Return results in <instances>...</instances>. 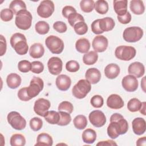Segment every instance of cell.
Returning <instances> with one entry per match:
<instances>
[{
  "label": "cell",
  "instance_id": "cell-44",
  "mask_svg": "<svg viewBox=\"0 0 146 146\" xmlns=\"http://www.w3.org/2000/svg\"><path fill=\"white\" fill-rule=\"evenodd\" d=\"M18 68L22 72H28L31 71V63L27 60H21L18 64Z\"/></svg>",
  "mask_w": 146,
  "mask_h": 146
},
{
  "label": "cell",
  "instance_id": "cell-18",
  "mask_svg": "<svg viewBox=\"0 0 146 146\" xmlns=\"http://www.w3.org/2000/svg\"><path fill=\"white\" fill-rule=\"evenodd\" d=\"M55 84L59 90L65 91L68 90L70 87L71 84V80L68 76L61 74L58 75L56 78Z\"/></svg>",
  "mask_w": 146,
  "mask_h": 146
},
{
  "label": "cell",
  "instance_id": "cell-29",
  "mask_svg": "<svg viewBox=\"0 0 146 146\" xmlns=\"http://www.w3.org/2000/svg\"><path fill=\"white\" fill-rule=\"evenodd\" d=\"M96 139V133L91 128L85 129L82 133V140L87 144H93Z\"/></svg>",
  "mask_w": 146,
  "mask_h": 146
},
{
  "label": "cell",
  "instance_id": "cell-32",
  "mask_svg": "<svg viewBox=\"0 0 146 146\" xmlns=\"http://www.w3.org/2000/svg\"><path fill=\"white\" fill-rule=\"evenodd\" d=\"M45 120L51 124H58L60 120L59 112L55 111H48L44 116Z\"/></svg>",
  "mask_w": 146,
  "mask_h": 146
},
{
  "label": "cell",
  "instance_id": "cell-6",
  "mask_svg": "<svg viewBox=\"0 0 146 146\" xmlns=\"http://www.w3.org/2000/svg\"><path fill=\"white\" fill-rule=\"evenodd\" d=\"M136 49L132 46H119L115 51V56L121 60L129 61L132 59L136 55Z\"/></svg>",
  "mask_w": 146,
  "mask_h": 146
},
{
  "label": "cell",
  "instance_id": "cell-3",
  "mask_svg": "<svg viewBox=\"0 0 146 146\" xmlns=\"http://www.w3.org/2000/svg\"><path fill=\"white\" fill-rule=\"evenodd\" d=\"M33 17L30 12L27 10L20 11L17 15L15 23L17 27L23 30H27L31 26Z\"/></svg>",
  "mask_w": 146,
  "mask_h": 146
},
{
  "label": "cell",
  "instance_id": "cell-56",
  "mask_svg": "<svg viewBox=\"0 0 146 146\" xmlns=\"http://www.w3.org/2000/svg\"><path fill=\"white\" fill-rule=\"evenodd\" d=\"M136 145L140 146V145H146V137L145 136L140 137L136 141Z\"/></svg>",
  "mask_w": 146,
  "mask_h": 146
},
{
  "label": "cell",
  "instance_id": "cell-19",
  "mask_svg": "<svg viewBox=\"0 0 146 146\" xmlns=\"http://www.w3.org/2000/svg\"><path fill=\"white\" fill-rule=\"evenodd\" d=\"M132 126L134 133L137 135H141L145 132L146 123L142 117L135 118L132 122Z\"/></svg>",
  "mask_w": 146,
  "mask_h": 146
},
{
  "label": "cell",
  "instance_id": "cell-2",
  "mask_svg": "<svg viewBox=\"0 0 146 146\" xmlns=\"http://www.w3.org/2000/svg\"><path fill=\"white\" fill-rule=\"evenodd\" d=\"M10 43L12 48L18 55H23L27 54L29 46L26 38L23 34L16 33L13 34L10 38Z\"/></svg>",
  "mask_w": 146,
  "mask_h": 146
},
{
  "label": "cell",
  "instance_id": "cell-37",
  "mask_svg": "<svg viewBox=\"0 0 146 146\" xmlns=\"http://www.w3.org/2000/svg\"><path fill=\"white\" fill-rule=\"evenodd\" d=\"M142 103L137 98L130 99L127 103L128 110L132 112H135L140 110Z\"/></svg>",
  "mask_w": 146,
  "mask_h": 146
},
{
  "label": "cell",
  "instance_id": "cell-12",
  "mask_svg": "<svg viewBox=\"0 0 146 146\" xmlns=\"http://www.w3.org/2000/svg\"><path fill=\"white\" fill-rule=\"evenodd\" d=\"M90 123L95 127L99 128L103 126L107 121L104 113L99 110L91 112L88 116Z\"/></svg>",
  "mask_w": 146,
  "mask_h": 146
},
{
  "label": "cell",
  "instance_id": "cell-52",
  "mask_svg": "<svg viewBox=\"0 0 146 146\" xmlns=\"http://www.w3.org/2000/svg\"><path fill=\"white\" fill-rule=\"evenodd\" d=\"M117 20L121 24H127L131 21V15L129 12L127 11L125 14L122 16H117Z\"/></svg>",
  "mask_w": 146,
  "mask_h": 146
},
{
  "label": "cell",
  "instance_id": "cell-46",
  "mask_svg": "<svg viewBox=\"0 0 146 146\" xmlns=\"http://www.w3.org/2000/svg\"><path fill=\"white\" fill-rule=\"evenodd\" d=\"M66 70L70 72H77L80 66L79 63L74 60H71L68 61L66 64Z\"/></svg>",
  "mask_w": 146,
  "mask_h": 146
},
{
  "label": "cell",
  "instance_id": "cell-21",
  "mask_svg": "<svg viewBox=\"0 0 146 146\" xmlns=\"http://www.w3.org/2000/svg\"><path fill=\"white\" fill-rule=\"evenodd\" d=\"M104 71L105 76L107 78L113 79L119 75L120 69L117 64L110 63L106 66Z\"/></svg>",
  "mask_w": 146,
  "mask_h": 146
},
{
  "label": "cell",
  "instance_id": "cell-22",
  "mask_svg": "<svg viewBox=\"0 0 146 146\" xmlns=\"http://www.w3.org/2000/svg\"><path fill=\"white\" fill-rule=\"evenodd\" d=\"M113 9L117 16H122L126 14L127 11V0H115L113 1Z\"/></svg>",
  "mask_w": 146,
  "mask_h": 146
},
{
  "label": "cell",
  "instance_id": "cell-47",
  "mask_svg": "<svg viewBox=\"0 0 146 146\" xmlns=\"http://www.w3.org/2000/svg\"><path fill=\"white\" fill-rule=\"evenodd\" d=\"M91 105L95 108H100L103 106L104 104V100L102 96L99 95H96L93 96L90 100Z\"/></svg>",
  "mask_w": 146,
  "mask_h": 146
},
{
  "label": "cell",
  "instance_id": "cell-16",
  "mask_svg": "<svg viewBox=\"0 0 146 146\" xmlns=\"http://www.w3.org/2000/svg\"><path fill=\"white\" fill-rule=\"evenodd\" d=\"M128 73L136 78H141L145 73V67L143 64L139 62H135L130 64L128 68Z\"/></svg>",
  "mask_w": 146,
  "mask_h": 146
},
{
  "label": "cell",
  "instance_id": "cell-28",
  "mask_svg": "<svg viewBox=\"0 0 146 146\" xmlns=\"http://www.w3.org/2000/svg\"><path fill=\"white\" fill-rule=\"evenodd\" d=\"M53 144L52 137L47 133H41L39 134L36 139L35 145H46L51 146Z\"/></svg>",
  "mask_w": 146,
  "mask_h": 146
},
{
  "label": "cell",
  "instance_id": "cell-10",
  "mask_svg": "<svg viewBox=\"0 0 146 146\" xmlns=\"http://www.w3.org/2000/svg\"><path fill=\"white\" fill-rule=\"evenodd\" d=\"M44 83L43 80L36 76H34L30 81V85L27 87V92L29 96L32 99L36 96L43 90Z\"/></svg>",
  "mask_w": 146,
  "mask_h": 146
},
{
  "label": "cell",
  "instance_id": "cell-11",
  "mask_svg": "<svg viewBox=\"0 0 146 146\" xmlns=\"http://www.w3.org/2000/svg\"><path fill=\"white\" fill-rule=\"evenodd\" d=\"M51 107L50 102L44 98L37 99L34 105V112L40 116L44 117Z\"/></svg>",
  "mask_w": 146,
  "mask_h": 146
},
{
  "label": "cell",
  "instance_id": "cell-1",
  "mask_svg": "<svg viewBox=\"0 0 146 146\" xmlns=\"http://www.w3.org/2000/svg\"><path fill=\"white\" fill-rule=\"evenodd\" d=\"M128 129L127 121L120 113H115L110 117V123L107 127V134L112 139L127 133Z\"/></svg>",
  "mask_w": 146,
  "mask_h": 146
},
{
  "label": "cell",
  "instance_id": "cell-20",
  "mask_svg": "<svg viewBox=\"0 0 146 146\" xmlns=\"http://www.w3.org/2000/svg\"><path fill=\"white\" fill-rule=\"evenodd\" d=\"M85 78L91 84H96L100 80L101 73L96 68H90L86 71Z\"/></svg>",
  "mask_w": 146,
  "mask_h": 146
},
{
  "label": "cell",
  "instance_id": "cell-45",
  "mask_svg": "<svg viewBox=\"0 0 146 146\" xmlns=\"http://www.w3.org/2000/svg\"><path fill=\"white\" fill-rule=\"evenodd\" d=\"M13 13L10 9H3L1 11V19L4 22L10 21L13 18Z\"/></svg>",
  "mask_w": 146,
  "mask_h": 146
},
{
  "label": "cell",
  "instance_id": "cell-25",
  "mask_svg": "<svg viewBox=\"0 0 146 146\" xmlns=\"http://www.w3.org/2000/svg\"><path fill=\"white\" fill-rule=\"evenodd\" d=\"M22 82L21 77L17 74L11 73L6 78V83L8 87L11 89H15L18 87Z\"/></svg>",
  "mask_w": 146,
  "mask_h": 146
},
{
  "label": "cell",
  "instance_id": "cell-35",
  "mask_svg": "<svg viewBox=\"0 0 146 146\" xmlns=\"http://www.w3.org/2000/svg\"><path fill=\"white\" fill-rule=\"evenodd\" d=\"M94 8L96 11L100 14H105L108 11V4L106 1L98 0L95 2Z\"/></svg>",
  "mask_w": 146,
  "mask_h": 146
},
{
  "label": "cell",
  "instance_id": "cell-27",
  "mask_svg": "<svg viewBox=\"0 0 146 146\" xmlns=\"http://www.w3.org/2000/svg\"><path fill=\"white\" fill-rule=\"evenodd\" d=\"M76 50L80 53H87L90 48V42L85 38L79 39L75 43Z\"/></svg>",
  "mask_w": 146,
  "mask_h": 146
},
{
  "label": "cell",
  "instance_id": "cell-7",
  "mask_svg": "<svg viewBox=\"0 0 146 146\" xmlns=\"http://www.w3.org/2000/svg\"><path fill=\"white\" fill-rule=\"evenodd\" d=\"M45 44L49 50L55 54H60L64 49V42L59 37L50 35L45 40Z\"/></svg>",
  "mask_w": 146,
  "mask_h": 146
},
{
  "label": "cell",
  "instance_id": "cell-57",
  "mask_svg": "<svg viewBox=\"0 0 146 146\" xmlns=\"http://www.w3.org/2000/svg\"><path fill=\"white\" fill-rule=\"evenodd\" d=\"M145 106H146V103L145 102H142V104H141V108L140 109V112L143 114V115H145Z\"/></svg>",
  "mask_w": 146,
  "mask_h": 146
},
{
  "label": "cell",
  "instance_id": "cell-9",
  "mask_svg": "<svg viewBox=\"0 0 146 146\" xmlns=\"http://www.w3.org/2000/svg\"><path fill=\"white\" fill-rule=\"evenodd\" d=\"M55 10L54 3L50 0L41 1L37 8L38 15L43 18H47L52 15Z\"/></svg>",
  "mask_w": 146,
  "mask_h": 146
},
{
  "label": "cell",
  "instance_id": "cell-33",
  "mask_svg": "<svg viewBox=\"0 0 146 146\" xmlns=\"http://www.w3.org/2000/svg\"><path fill=\"white\" fill-rule=\"evenodd\" d=\"M75 127L78 129H83L87 125V120L86 117L83 115H79L75 117L73 120Z\"/></svg>",
  "mask_w": 146,
  "mask_h": 146
},
{
  "label": "cell",
  "instance_id": "cell-40",
  "mask_svg": "<svg viewBox=\"0 0 146 146\" xmlns=\"http://www.w3.org/2000/svg\"><path fill=\"white\" fill-rule=\"evenodd\" d=\"M73 27L76 34L79 35H84L88 31V26L85 22H78Z\"/></svg>",
  "mask_w": 146,
  "mask_h": 146
},
{
  "label": "cell",
  "instance_id": "cell-41",
  "mask_svg": "<svg viewBox=\"0 0 146 146\" xmlns=\"http://www.w3.org/2000/svg\"><path fill=\"white\" fill-rule=\"evenodd\" d=\"M60 115V120L58 123V125L65 126L68 125L71 121V117L70 113L64 111H59Z\"/></svg>",
  "mask_w": 146,
  "mask_h": 146
},
{
  "label": "cell",
  "instance_id": "cell-34",
  "mask_svg": "<svg viewBox=\"0 0 146 146\" xmlns=\"http://www.w3.org/2000/svg\"><path fill=\"white\" fill-rule=\"evenodd\" d=\"M10 143L11 146H24L26 144V139L23 135L15 133L11 136Z\"/></svg>",
  "mask_w": 146,
  "mask_h": 146
},
{
  "label": "cell",
  "instance_id": "cell-54",
  "mask_svg": "<svg viewBox=\"0 0 146 146\" xmlns=\"http://www.w3.org/2000/svg\"><path fill=\"white\" fill-rule=\"evenodd\" d=\"M1 56H3L6 51L7 44H6V40L5 38L2 35H1Z\"/></svg>",
  "mask_w": 146,
  "mask_h": 146
},
{
  "label": "cell",
  "instance_id": "cell-51",
  "mask_svg": "<svg viewBox=\"0 0 146 146\" xmlns=\"http://www.w3.org/2000/svg\"><path fill=\"white\" fill-rule=\"evenodd\" d=\"M76 13V10L74 7H72L71 6H64L63 8L62 11L63 16L66 18H68L69 15H70L71 13Z\"/></svg>",
  "mask_w": 146,
  "mask_h": 146
},
{
  "label": "cell",
  "instance_id": "cell-15",
  "mask_svg": "<svg viewBox=\"0 0 146 146\" xmlns=\"http://www.w3.org/2000/svg\"><path fill=\"white\" fill-rule=\"evenodd\" d=\"M108 41L107 38L103 35L96 36L92 42V46L96 52H102L106 50L108 47Z\"/></svg>",
  "mask_w": 146,
  "mask_h": 146
},
{
  "label": "cell",
  "instance_id": "cell-39",
  "mask_svg": "<svg viewBox=\"0 0 146 146\" xmlns=\"http://www.w3.org/2000/svg\"><path fill=\"white\" fill-rule=\"evenodd\" d=\"M68 22L71 26L74 27V26L79 22H84V17L80 14L76 13H71L69 15L68 17Z\"/></svg>",
  "mask_w": 146,
  "mask_h": 146
},
{
  "label": "cell",
  "instance_id": "cell-49",
  "mask_svg": "<svg viewBox=\"0 0 146 146\" xmlns=\"http://www.w3.org/2000/svg\"><path fill=\"white\" fill-rule=\"evenodd\" d=\"M54 29L59 33H65L67 30L66 24L62 21H56L53 24Z\"/></svg>",
  "mask_w": 146,
  "mask_h": 146
},
{
  "label": "cell",
  "instance_id": "cell-30",
  "mask_svg": "<svg viewBox=\"0 0 146 146\" xmlns=\"http://www.w3.org/2000/svg\"><path fill=\"white\" fill-rule=\"evenodd\" d=\"M9 9L13 11L14 14L17 15L20 11L26 10V5L23 1L14 0L11 2Z\"/></svg>",
  "mask_w": 146,
  "mask_h": 146
},
{
  "label": "cell",
  "instance_id": "cell-8",
  "mask_svg": "<svg viewBox=\"0 0 146 146\" xmlns=\"http://www.w3.org/2000/svg\"><path fill=\"white\" fill-rule=\"evenodd\" d=\"M7 120L9 124L15 129L22 130L26 126V121L17 111H11L7 115Z\"/></svg>",
  "mask_w": 146,
  "mask_h": 146
},
{
  "label": "cell",
  "instance_id": "cell-14",
  "mask_svg": "<svg viewBox=\"0 0 146 146\" xmlns=\"http://www.w3.org/2000/svg\"><path fill=\"white\" fill-rule=\"evenodd\" d=\"M121 84L125 91L130 92L135 91L137 89L139 86L137 78L130 74L125 76L122 79Z\"/></svg>",
  "mask_w": 146,
  "mask_h": 146
},
{
  "label": "cell",
  "instance_id": "cell-13",
  "mask_svg": "<svg viewBox=\"0 0 146 146\" xmlns=\"http://www.w3.org/2000/svg\"><path fill=\"white\" fill-rule=\"evenodd\" d=\"M47 67L49 72L52 75H58L62 71V60L58 57H51L48 59L47 62Z\"/></svg>",
  "mask_w": 146,
  "mask_h": 146
},
{
  "label": "cell",
  "instance_id": "cell-53",
  "mask_svg": "<svg viewBox=\"0 0 146 146\" xmlns=\"http://www.w3.org/2000/svg\"><path fill=\"white\" fill-rule=\"evenodd\" d=\"M99 19H96L94 21L91 23L92 31L95 34H100L103 33V32H102L100 29V27L99 26Z\"/></svg>",
  "mask_w": 146,
  "mask_h": 146
},
{
  "label": "cell",
  "instance_id": "cell-36",
  "mask_svg": "<svg viewBox=\"0 0 146 146\" xmlns=\"http://www.w3.org/2000/svg\"><path fill=\"white\" fill-rule=\"evenodd\" d=\"M35 29L37 33L40 35H44L48 33L50 30V26L48 23L43 21H38L35 25Z\"/></svg>",
  "mask_w": 146,
  "mask_h": 146
},
{
  "label": "cell",
  "instance_id": "cell-43",
  "mask_svg": "<svg viewBox=\"0 0 146 146\" xmlns=\"http://www.w3.org/2000/svg\"><path fill=\"white\" fill-rule=\"evenodd\" d=\"M59 111H64L68 113H71L74 110V107L71 103L68 101H63L58 106Z\"/></svg>",
  "mask_w": 146,
  "mask_h": 146
},
{
  "label": "cell",
  "instance_id": "cell-50",
  "mask_svg": "<svg viewBox=\"0 0 146 146\" xmlns=\"http://www.w3.org/2000/svg\"><path fill=\"white\" fill-rule=\"evenodd\" d=\"M18 98L23 102H27L31 99V98L29 96L27 92V87H23L21 88L18 92Z\"/></svg>",
  "mask_w": 146,
  "mask_h": 146
},
{
  "label": "cell",
  "instance_id": "cell-55",
  "mask_svg": "<svg viewBox=\"0 0 146 146\" xmlns=\"http://www.w3.org/2000/svg\"><path fill=\"white\" fill-rule=\"evenodd\" d=\"M96 145H117V144L113 140H104V141H99L98 143H97Z\"/></svg>",
  "mask_w": 146,
  "mask_h": 146
},
{
  "label": "cell",
  "instance_id": "cell-58",
  "mask_svg": "<svg viewBox=\"0 0 146 146\" xmlns=\"http://www.w3.org/2000/svg\"><path fill=\"white\" fill-rule=\"evenodd\" d=\"M145 76H144L142 80H141V88L143 90V91L144 92H145Z\"/></svg>",
  "mask_w": 146,
  "mask_h": 146
},
{
  "label": "cell",
  "instance_id": "cell-23",
  "mask_svg": "<svg viewBox=\"0 0 146 146\" xmlns=\"http://www.w3.org/2000/svg\"><path fill=\"white\" fill-rule=\"evenodd\" d=\"M44 53L43 46L40 43H35L32 44L29 50V54L31 57L35 59L41 58Z\"/></svg>",
  "mask_w": 146,
  "mask_h": 146
},
{
  "label": "cell",
  "instance_id": "cell-38",
  "mask_svg": "<svg viewBox=\"0 0 146 146\" xmlns=\"http://www.w3.org/2000/svg\"><path fill=\"white\" fill-rule=\"evenodd\" d=\"M95 2L93 0H82L80 2L81 10L84 13H90L94 9Z\"/></svg>",
  "mask_w": 146,
  "mask_h": 146
},
{
  "label": "cell",
  "instance_id": "cell-48",
  "mask_svg": "<svg viewBox=\"0 0 146 146\" xmlns=\"http://www.w3.org/2000/svg\"><path fill=\"white\" fill-rule=\"evenodd\" d=\"M44 70V65L40 61H34L31 63V71L35 74H40Z\"/></svg>",
  "mask_w": 146,
  "mask_h": 146
},
{
  "label": "cell",
  "instance_id": "cell-17",
  "mask_svg": "<svg viewBox=\"0 0 146 146\" xmlns=\"http://www.w3.org/2000/svg\"><path fill=\"white\" fill-rule=\"evenodd\" d=\"M107 105L111 109L118 110L124 106V103L122 98L119 95L111 94L107 98Z\"/></svg>",
  "mask_w": 146,
  "mask_h": 146
},
{
  "label": "cell",
  "instance_id": "cell-26",
  "mask_svg": "<svg viewBox=\"0 0 146 146\" xmlns=\"http://www.w3.org/2000/svg\"><path fill=\"white\" fill-rule=\"evenodd\" d=\"M129 8L131 11L136 15L143 14L145 11V6L143 2L140 0L131 1Z\"/></svg>",
  "mask_w": 146,
  "mask_h": 146
},
{
  "label": "cell",
  "instance_id": "cell-24",
  "mask_svg": "<svg viewBox=\"0 0 146 146\" xmlns=\"http://www.w3.org/2000/svg\"><path fill=\"white\" fill-rule=\"evenodd\" d=\"M115 25L114 20L111 17H105L99 19V26L102 32L109 31L112 30Z\"/></svg>",
  "mask_w": 146,
  "mask_h": 146
},
{
  "label": "cell",
  "instance_id": "cell-5",
  "mask_svg": "<svg viewBox=\"0 0 146 146\" xmlns=\"http://www.w3.org/2000/svg\"><path fill=\"white\" fill-rule=\"evenodd\" d=\"M144 32L141 28L132 26L126 28L123 33V37L125 41L134 43L139 41L143 35Z\"/></svg>",
  "mask_w": 146,
  "mask_h": 146
},
{
  "label": "cell",
  "instance_id": "cell-4",
  "mask_svg": "<svg viewBox=\"0 0 146 146\" xmlns=\"http://www.w3.org/2000/svg\"><path fill=\"white\" fill-rule=\"evenodd\" d=\"M91 90V83L86 79H80L73 87L72 94L76 98H84Z\"/></svg>",
  "mask_w": 146,
  "mask_h": 146
},
{
  "label": "cell",
  "instance_id": "cell-42",
  "mask_svg": "<svg viewBox=\"0 0 146 146\" xmlns=\"http://www.w3.org/2000/svg\"><path fill=\"white\" fill-rule=\"evenodd\" d=\"M30 127L34 131L40 130L43 126V121L41 119L38 117H34L30 120Z\"/></svg>",
  "mask_w": 146,
  "mask_h": 146
},
{
  "label": "cell",
  "instance_id": "cell-31",
  "mask_svg": "<svg viewBox=\"0 0 146 146\" xmlns=\"http://www.w3.org/2000/svg\"><path fill=\"white\" fill-rule=\"evenodd\" d=\"M98 59V54L95 51H91L86 53L83 56V62L86 65L95 64Z\"/></svg>",
  "mask_w": 146,
  "mask_h": 146
}]
</instances>
